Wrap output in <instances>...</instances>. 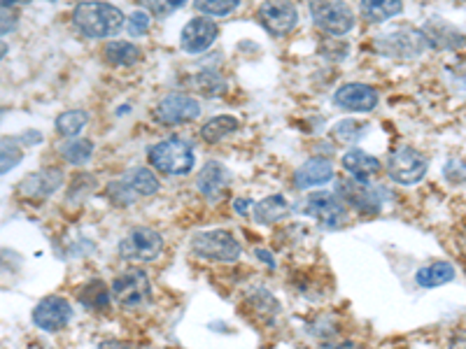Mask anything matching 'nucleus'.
Returning a JSON list of instances; mask_svg holds the SVG:
<instances>
[{
	"instance_id": "obj_1",
	"label": "nucleus",
	"mask_w": 466,
	"mask_h": 349,
	"mask_svg": "<svg viewBox=\"0 0 466 349\" xmlns=\"http://www.w3.org/2000/svg\"><path fill=\"white\" fill-rule=\"evenodd\" d=\"M73 24L89 40H107L127 28V16L106 0H80L73 10Z\"/></svg>"
},
{
	"instance_id": "obj_2",
	"label": "nucleus",
	"mask_w": 466,
	"mask_h": 349,
	"mask_svg": "<svg viewBox=\"0 0 466 349\" xmlns=\"http://www.w3.org/2000/svg\"><path fill=\"white\" fill-rule=\"evenodd\" d=\"M147 161L152 170L168 177H185L194 170L197 156L194 147L182 138H166L147 149Z\"/></svg>"
},
{
	"instance_id": "obj_3",
	"label": "nucleus",
	"mask_w": 466,
	"mask_h": 349,
	"mask_svg": "<svg viewBox=\"0 0 466 349\" xmlns=\"http://www.w3.org/2000/svg\"><path fill=\"white\" fill-rule=\"evenodd\" d=\"M430 47L427 37H424L422 28L413 26H399L394 31H387L373 40V49L382 56L401 58V61H410V58L422 56L424 49Z\"/></svg>"
},
{
	"instance_id": "obj_4",
	"label": "nucleus",
	"mask_w": 466,
	"mask_h": 349,
	"mask_svg": "<svg viewBox=\"0 0 466 349\" xmlns=\"http://www.w3.org/2000/svg\"><path fill=\"white\" fill-rule=\"evenodd\" d=\"M191 249L194 254L208 261H219V264H233L240 259V243L233 238V233L224 231V228H210V231H201L191 238Z\"/></svg>"
},
{
	"instance_id": "obj_5",
	"label": "nucleus",
	"mask_w": 466,
	"mask_h": 349,
	"mask_svg": "<svg viewBox=\"0 0 466 349\" xmlns=\"http://www.w3.org/2000/svg\"><path fill=\"white\" fill-rule=\"evenodd\" d=\"M310 16L315 26L327 35H348L355 28V12L345 0H310Z\"/></svg>"
},
{
	"instance_id": "obj_6",
	"label": "nucleus",
	"mask_w": 466,
	"mask_h": 349,
	"mask_svg": "<svg viewBox=\"0 0 466 349\" xmlns=\"http://www.w3.org/2000/svg\"><path fill=\"white\" fill-rule=\"evenodd\" d=\"M112 298L127 310H140L152 298V284L145 270L128 268L122 275H116L112 282Z\"/></svg>"
},
{
	"instance_id": "obj_7",
	"label": "nucleus",
	"mask_w": 466,
	"mask_h": 349,
	"mask_svg": "<svg viewBox=\"0 0 466 349\" xmlns=\"http://www.w3.org/2000/svg\"><path fill=\"white\" fill-rule=\"evenodd\" d=\"M427 170H430L427 156L420 154L415 147H408V145L394 149L392 156L387 159V174H390V180L403 186L418 184L424 174H427Z\"/></svg>"
},
{
	"instance_id": "obj_8",
	"label": "nucleus",
	"mask_w": 466,
	"mask_h": 349,
	"mask_svg": "<svg viewBox=\"0 0 466 349\" xmlns=\"http://www.w3.org/2000/svg\"><path fill=\"white\" fill-rule=\"evenodd\" d=\"M303 212L327 231H339L348 224V210H345V203L340 201L339 194L315 191L303 203Z\"/></svg>"
},
{
	"instance_id": "obj_9",
	"label": "nucleus",
	"mask_w": 466,
	"mask_h": 349,
	"mask_svg": "<svg viewBox=\"0 0 466 349\" xmlns=\"http://www.w3.org/2000/svg\"><path fill=\"white\" fill-rule=\"evenodd\" d=\"M164 252V238L154 228L138 226L128 231L127 238L119 243V256L136 264H147V261L159 259Z\"/></svg>"
},
{
	"instance_id": "obj_10",
	"label": "nucleus",
	"mask_w": 466,
	"mask_h": 349,
	"mask_svg": "<svg viewBox=\"0 0 466 349\" xmlns=\"http://www.w3.org/2000/svg\"><path fill=\"white\" fill-rule=\"evenodd\" d=\"M257 22L266 33L282 37L297 28L299 10L291 0H264L257 10Z\"/></svg>"
},
{
	"instance_id": "obj_11",
	"label": "nucleus",
	"mask_w": 466,
	"mask_h": 349,
	"mask_svg": "<svg viewBox=\"0 0 466 349\" xmlns=\"http://www.w3.org/2000/svg\"><path fill=\"white\" fill-rule=\"evenodd\" d=\"M201 115V105L197 98L185 94H168L164 95L157 107H154V119L164 126H180V124H189L198 119Z\"/></svg>"
},
{
	"instance_id": "obj_12",
	"label": "nucleus",
	"mask_w": 466,
	"mask_h": 349,
	"mask_svg": "<svg viewBox=\"0 0 466 349\" xmlns=\"http://www.w3.org/2000/svg\"><path fill=\"white\" fill-rule=\"evenodd\" d=\"M70 319H73V305L61 296H47L33 307V324L47 334L64 331Z\"/></svg>"
},
{
	"instance_id": "obj_13",
	"label": "nucleus",
	"mask_w": 466,
	"mask_h": 349,
	"mask_svg": "<svg viewBox=\"0 0 466 349\" xmlns=\"http://www.w3.org/2000/svg\"><path fill=\"white\" fill-rule=\"evenodd\" d=\"M219 35L218 24L212 22L210 16H194L189 22L185 24L180 33V47L185 54H191V56H197V54L208 52V49L215 45Z\"/></svg>"
},
{
	"instance_id": "obj_14",
	"label": "nucleus",
	"mask_w": 466,
	"mask_h": 349,
	"mask_svg": "<svg viewBox=\"0 0 466 349\" xmlns=\"http://www.w3.org/2000/svg\"><path fill=\"white\" fill-rule=\"evenodd\" d=\"M336 194L340 196V201L348 203L350 207H355L357 212H366V214H373V212L380 210L382 198L373 186H369L366 182L355 180V177H345L339 180L336 184Z\"/></svg>"
},
{
	"instance_id": "obj_15",
	"label": "nucleus",
	"mask_w": 466,
	"mask_h": 349,
	"mask_svg": "<svg viewBox=\"0 0 466 349\" xmlns=\"http://www.w3.org/2000/svg\"><path fill=\"white\" fill-rule=\"evenodd\" d=\"M380 103V95L373 86L364 85V82H350V85H343L334 94V105L339 110L345 112H373Z\"/></svg>"
},
{
	"instance_id": "obj_16",
	"label": "nucleus",
	"mask_w": 466,
	"mask_h": 349,
	"mask_svg": "<svg viewBox=\"0 0 466 349\" xmlns=\"http://www.w3.org/2000/svg\"><path fill=\"white\" fill-rule=\"evenodd\" d=\"M231 184V170L219 161H208L197 177V186L208 201H219Z\"/></svg>"
},
{
	"instance_id": "obj_17",
	"label": "nucleus",
	"mask_w": 466,
	"mask_h": 349,
	"mask_svg": "<svg viewBox=\"0 0 466 349\" xmlns=\"http://www.w3.org/2000/svg\"><path fill=\"white\" fill-rule=\"evenodd\" d=\"M424 37H427V43L430 47L434 49H460L466 47V35L452 24L443 22V19H430V22L422 26Z\"/></svg>"
},
{
	"instance_id": "obj_18",
	"label": "nucleus",
	"mask_w": 466,
	"mask_h": 349,
	"mask_svg": "<svg viewBox=\"0 0 466 349\" xmlns=\"http://www.w3.org/2000/svg\"><path fill=\"white\" fill-rule=\"evenodd\" d=\"M64 184V177L58 170H40V173H33L28 177H24L16 186V191L26 198H49L58 186Z\"/></svg>"
},
{
	"instance_id": "obj_19",
	"label": "nucleus",
	"mask_w": 466,
	"mask_h": 349,
	"mask_svg": "<svg viewBox=\"0 0 466 349\" xmlns=\"http://www.w3.org/2000/svg\"><path fill=\"white\" fill-rule=\"evenodd\" d=\"M331 177H334V165H331V161L322 159V156H313V159H308L306 164H301L297 168V173H294V186L306 191L310 186L327 184Z\"/></svg>"
},
{
	"instance_id": "obj_20",
	"label": "nucleus",
	"mask_w": 466,
	"mask_h": 349,
	"mask_svg": "<svg viewBox=\"0 0 466 349\" xmlns=\"http://www.w3.org/2000/svg\"><path fill=\"white\" fill-rule=\"evenodd\" d=\"M343 168L345 173H350L355 180H371L373 174H378L382 170L380 161L373 156V154L364 152V149H350L343 156Z\"/></svg>"
},
{
	"instance_id": "obj_21",
	"label": "nucleus",
	"mask_w": 466,
	"mask_h": 349,
	"mask_svg": "<svg viewBox=\"0 0 466 349\" xmlns=\"http://www.w3.org/2000/svg\"><path fill=\"white\" fill-rule=\"evenodd\" d=\"M140 58H143V52H140L138 45L127 43V40H110L103 47V61L107 65H115V68H119V65L131 68V65L138 64Z\"/></svg>"
},
{
	"instance_id": "obj_22",
	"label": "nucleus",
	"mask_w": 466,
	"mask_h": 349,
	"mask_svg": "<svg viewBox=\"0 0 466 349\" xmlns=\"http://www.w3.org/2000/svg\"><path fill=\"white\" fill-rule=\"evenodd\" d=\"M455 268L448 261H434V264H427L415 273V282L422 289H436V286H443L455 280Z\"/></svg>"
},
{
	"instance_id": "obj_23",
	"label": "nucleus",
	"mask_w": 466,
	"mask_h": 349,
	"mask_svg": "<svg viewBox=\"0 0 466 349\" xmlns=\"http://www.w3.org/2000/svg\"><path fill=\"white\" fill-rule=\"evenodd\" d=\"M403 0H361L360 12L369 24H382L401 15Z\"/></svg>"
},
{
	"instance_id": "obj_24",
	"label": "nucleus",
	"mask_w": 466,
	"mask_h": 349,
	"mask_svg": "<svg viewBox=\"0 0 466 349\" xmlns=\"http://www.w3.org/2000/svg\"><path fill=\"white\" fill-rule=\"evenodd\" d=\"M238 126H240L238 116L218 115V116H212V119H208V122L203 124L201 138L206 140V143H210V145L222 143L224 138H228V135H233V133L238 131Z\"/></svg>"
},
{
	"instance_id": "obj_25",
	"label": "nucleus",
	"mask_w": 466,
	"mask_h": 349,
	"mask_svg": "<svg viewBox=\"0 0 466 349\" xmlns=\"http://www.w3.org/2000/svg\"><path fill=\"white\" fill-rule=\"evenodd\" d=\"M287 214H289V203L280 194H273V196L264 198V201H259L255 205V222L264 224V226L280 222Z\"/></svg>"
},
{
	"instance_id": "obj_26",
	"label": "nucleus",
	"mask_w": 466,
	"mask_h": 349,
	"mask_svg": "<svg viewBox=\"0 0 466 349\" xmlns=\"http://www.w3.org/2000/svg\"><path fill=\"white\" fill-rule=\"evenodd\" d=\"M110 296L112 289H107L106 282L91 280L89 284H85V289L80 291V303L89 307V310H96V313H106L107 307H110Z\"/></svg>"
},
{
	"instance_id": "obj_27",
	"label": "nucleus",
	"mask_w": 466,
	"mask_h": 349,
	"mask_svg": "<svg viewBox=\"0 0 466 349\" xmlns=\"http://www.w3.org/2000/svg\"><path fill=\"white\" fill-rule=\"evenodd\" d=\"M89 124V112L66 110L56 116V133L61 138H77Z\"/></svg>"
},
{
	"instance_id": "obj_28",
	"label": "nucleus",
	"mask_w": 466,
	"mask_h": 349,
	"mask_svg": "<svg viewBox=\"0 0 466 349\" xmlns=\"http://www.w3.org/2000/svg\"><path fill=\"white\" fill-rule=\"evenodd\" d=\"M124 180L128 182V186H131L138 196H154L157 191H159V180H157V174H154V170L149 168H131L127 173V177Z\"/></svg>"
},
{
	"instance_id": "obj_29",
	"label": "nucleus",
	"mask_w": 466,
	"mask_h": 349,
	"mask_svg": "<svg viewBox=\"0 0 466 349\" xmlns=\"http://www.w3.org/2000/svg\"><path fill=\"white\" fill-rule=\"evenodd\" d=\"M94 154V143L85 138H70L68 143L61 147V156L68 161L70 165H82L91 159Z\"/></svg>"
},
{
	"instance_id": "obj_30",
	"label": "nucleus",
	"mask_w": 466,
	"mask_h": 349,
	"mask_svg": "<svg viewBox=\"0 0 466 349\" xmlns=\"http://www.w3.org/2000/svg\"><path fill=\"white\" fill-rule=\"evenodd\" d=\"M191 86L203 95H222L227 91V82L215 70H203V73H198L191 80Z\"/></svg>"
},
{
	"instance_id": "obj_31",
	"label": "nucleus",
	"mask_w": 466,
	"mask_h": 349,
	"mask_svg": "<svg viewBox=\"0 0 466 349\" xmlns=\"http://www.w3.org/2000/svg\"><path fill=\"white\" fill-rule=\"evenodd\" d=\"M238 5L240 0H194V7H197L203 16H210V19L228 16L231 12L238 10Z\"/></svg>"
},
{
	"instance_id": "obj_32",
	"label": "nucleus",
	"mask_w": 466,
	"mask_h": 349,
	"mask_svg": "<svg viewBox=\"0 0 466 349\" xmlns=\"http://www.w3.org/2000/svg\"><path fill=\"white\" fill-rule=\"evenodd\" d=\"M366 128L369 126H366L364 122H357V119H343V122H339L334 128H331V138L339 140V143H357V140H361Z\"/></svg>"
},
{
	"instance_id": "obj_33",
	"label": "nucleus",
	"mask_w": 466,
	"mask_h": 349,
	"mask_svg": "<svg viewBox=\"0 0 466 349\" xmlns=\"http://www.w3.org/2000/svg\"><path fill=\"white\" fill-rule=\"evenodd\" d=\"M0 170H3V174L10 173L15 165L22 164V147H19V140L15 138H3V145H0Z\"/></svg>"
},
{
	"instance_id": "obj_34",
	"label": "nucleus",
	"mask_w": 466,
	"mask_h": 349,
	"mask_svg": "<svg viewBox=\"0 0 466 349\" xmlns=\"http://www.w3.org/2000/svg\"><path fill=\"white\" fill-rule=\"evenodd\" d=\"M107 198H110V201L115 203V205L127 207V205H131V203L136 201V198H140V196H138V194H136V191L131 189V186H128L127 180H115V182H110V184H107Z\"/></svg>"
},
{
	"instance_id": "obj_35",
	"label": "nucleus",
	"mask_w": 466,
	"mask_h": 349,
	"mask_svg": "<svg viewBox=\"0 0 466 349\" xmlns=\"http://www.w3.org/2000/svg\"><path fill=\"white\" fill-rule=\"evenodd\" d=\"M149 26H152V16H149L147 10H133L127 19V31L128 35L133 37H143L149 33Z\"/></svg>"
},
{
	"instance_id": "obj_36",
	"label": "nucleus",
	"mask_w": 466,
	"mask_h": 349,
	"mask_svg": "<svg viewBox=\"0 0 466 349\" xmlns=\"http://www.w3.org/2000/svg\"><path fill=\"white\" fill-rule=\"evenodd\" d=\"M445 177L451 182H464L466 180V164L464 161H448V165H445Z\"/></svg>"
},
{
	"instance_id": "obj_37",
	"label": "nucleus",
	"mask_w": 466,
	"mask_h": 349,
	"mask_svg": "<svg viewBox=\"0 0 466 349\" xmlns=\"http://www.w3.org/2000/svg\"><path fill=\"white\" fill-rule=\"evenodd\" d=\"M22 143L24 145H40L43 143V135H40L37 131H28L22 135Z\"/></svg>"
},
{
	"instance_id": "obj_38",
	"label": "nucleus",
	"mask_w": 466,
	"mask_h": 349,
	"mask_svg": "<svg viewBox=\"0 0 466 349\" xmlns=\"http://www.w3.org/2000/svg\"><path fill=\"white\" fill-rule=\"evenodd\" d=\"M98 349H131L127 343H119V340H103L98 344Z\"/></svg>"
},
{
	"instance_id": "obj_39",
	"label": "nucleus",
	"mask_w": 466,
	"mask_h": 349,
	"mask_svg": "<svg viewBox=\"0 0 466 349\" xmlns=\"http://www.w3.org/2000/svg\"><path fill=\"white\" fill-rule=\"evenodd\" d=\"M31 0H3V10H16V7L28 5Z\"/></svg>"
},
{
	"instance_id": "obj_40",
	"label": "nucleus",
	"mask_w": 466,
	"mask_h": 349,
	"mask_svg": "<svg viewBox=\"0 0 466 349\" xmlns=\"http://www.w3.org/2000/svg\"><path fill=\"white\" fill-rule=\"evenodd\" d=\"M185 3H187V0H161V5L166 7V12H168V15L173 10H177V7L185 5Z\"/></svg>"
},
{
	"instance_id": "obj_41",
	"label": "nucleus",
	"mask_w": 466,
	"mask_h": 349,
	"mask_svg": "<svg viewBox=\"0 0 466 349\" xmlns=\"http://www.w3.org/2000/svg\"><path fill=\"white\" fill-rule=\"evenodd\" d=\"M249 205H252V203H249V201H243V198H240V201H236V210H238L240 214H248V212H245V210H248Z\"/></svg>"
},
{
	"instance_id": "obj_42",
	"label": "nucleus",
	"mask_w": 466,
	"mask_h": 349,
	"mask_svg": "<svg viewBox=\"0 0 466 349\" xmlns=\"http://www.w3.org/2000/svg\"><path fill=\"white\" fill-rule=\"evenodd\" d=\"M257 254H259L261 259L266 261V264H268V265H273V256H268V254H266V252H261V249H259V252H257Z\"/></svg>"
},
{
	"instance_id": "obj_43",
	"label": "nucleus",
	"mask_w": 466,
	"mask_h": 349,
	"mask_svg": "<svg viewBox=\"0 0 466 349\" xmlns=\"http://www.w3.org/2000/svg\"><path fill=\"white\" fill-rule=\"evenodd\" d=\"M460 243H461V249H464V254H466V228H464V233H461Z\"/></svg>"
},
{
	"instance_id": "obj_44",
	"label": "nucleus",
	"mask_w": 466,
	"mask_h": 349,
	"mask_svg": "<svg viewBox=\"0 0 466 349\" xmlns=\"http://www.w3.org/2000/svg\"><path fill=\"white\" fill-rule=\"evenodd\" d=\"M455 3H466V0H455Z\"/></svg>"
}]
</instances>
